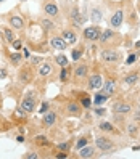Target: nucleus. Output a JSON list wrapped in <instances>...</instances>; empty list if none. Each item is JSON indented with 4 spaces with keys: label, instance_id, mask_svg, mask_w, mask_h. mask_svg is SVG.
Instances as JSON below:
<instances>
[{
    "label": "nucleus",
    "instance_id": "e433bc0d",
    "mask_svg": "<svg viewBox=\"0 0 140 159\" xmlns=\"http://www.w3.org/2000/svg\"><path fill=\"white\" fill-rule=\"evenodd\" d=\"M137 60H138V53H130L129 57L126 58L124 64H126V66H132V64H135Z\"/></svg>",
    "mask_w": 140,
    "mask_h": 159
},
{
    "label": "nucleus",
    "instance_id": "4be33fe9",
    "mask_svg": "<svg viewBox=\"0 0 140 159\" xmlns=\"http://www.w3.org/2000/svg\"><path fill=\"white\" fill-rule=\"evenodd\" d=\"M8 24H10V27L12 29H15V31H23L24 29V20H23V16H20V15H16V13H12V15H8Z\"/></svg>",
    "mask_w": 140,
    "mask_h": 159
},
{
    "label": "nucleus",
    "instance_id": "c85d7f7f",
    "mask_svg": "<svg viewBox=\"0 0 140 159\" xmlns=\"http://www.w3.org/2000/svg\"><path fill=\"white\" fill-rule=\"evenodd\" d=\"M71 76H72V72H71L69 64H68V66H64V68H60L58 79H60L61 84H69V82H71Z\"/></svg>",
    "mask_w": 140,
    "mask_h": 159
},
{
    "label": "nucleus",
    "instance_id": "f704fd0d",
    "mask_svg": "<svg viewBox=\"0 0 140 159\" xmlns=\"http://www.w3.org/2000/svg\"><path fill=\"white\" fill-rule=\"evenodd\" d=\"M53 61H55V64H57V66H60V68H64V66H68V64H69L68 57H66V55H64L63 52H60L58 55H55Z\"/></svg>",
    "mask_w": 140,
    "mask_h": 159
},
{
    "label": "nucleus",
    "instance_id": "3c124183",
    "mask_svg": "<svg viewBox=\"0 0 140 159\" xmlns=\"http://www.w3.org/2000/svg\"><path fill=\"white\" fill-rule=\"evenodd\" d=\"M2 108H3V97L0 95V109H2Z\"/></svg>",
    "mask_w": 140,
    "mask_h": 159
},
{
    "label": "nucleus",
    "instance_id": "ea45409f",
    "mask_svg": "<svg viewBox=\"0 0 140 159\" xmlns=\"http://www.w3.org/2000/svg\"><path fill=\"white\" fill-rule=\"evenodd\" d=\"M40 154L39 153H34V151H27L23 154V159H39Z\"/></svg>",
    "mask_w": 140,
    "mask_h": 159
},
{
    "label": "nucleus",
    "instance_id": "f8f14e48",
    "mask_svg": "<svg viewBox=\"0 0 140 159\" xmlns=\"http://www.w3.org/2000/svg\"><path fill=\"white\" fill-rule=\"evenodd\" d=\"M55 61L52 60H44L39 66V71H37V79H39L42 84L52 80V76L55 74Z\"/></svg>",
    "mask_w": 140,
    "mask_h": 159
},
{
    "label": "nucleus",
    "instance_id": "9d476101",
    "mask_svg": "<svg viewBox=\"0 0 140 159\" xmlns=\"http://www.w3.org/2000/svg\"><path fill=\"white\" fill-rule=\"evenodd\" d=\"M37 101H39V97H37V93L29 90V92H26L23 98L20 100V109H23L26 114H32L35 108H37Z\"/></svg>",
    "mask_w": 140,
    "mask_h": 159
},
{
    "label": "nucleus",
    "instance_id": "a211bd4d",
    "mask_svg": "<svg viewBox=\"0 0 140 159\" xmlns=\"http://www.w3.org/2000/svg\"><path fill=\"white\" fill-rule=\"evenodd\" d=\"M50 47L53 50H58V52H64V50H68L69 48V45L66 43V40L63 39V37L60 34H52L50 37Z\"/></svg>",
    "mask_w": 140,
    "mask_h": 159
},
{
    "label": "nucleus",
    "instance_id": "2f4dec72",
    "mask_svg": "<svg viewBox=\"0 0 140 159\" xmlns=\"http://www.w3.org/2000/svg\"><path fill=\"white\" fill-rule=\"evenodd\" d=\"M84 53H86V47H84L82 43H79L77 47H74V48L71 50V58H72V61H74V63L79 61V60L82 58Z\"/></svg>",
    "mask_w": 140,
    "mask_h": 159
},
{
    "label": "nucleus",
    "instance_id": "09e8293b",
    "mask_svg": "<svg viewBox=\"0 0 140 159\" xmlns=\"http://www.w3.org/2000/svg\"><path fill=\"white\" fill-rule=\"evenodd\" d=\"M134 48H135V50H137V52H140V40H138V42H135V43H134Z\"/></svg>",
    "mask_w": 140,
    "mask_h": 159
},
{
    "label": "nucleus",
    "instance_id": "9b49d317",
    "mask_svg": "<svg viewBox=\"0 0 140 159\" xmlns=\"http://www.w3.org/2000/svg\"><path fill=\"white\" fill-rule=\"evenodd\" d=\"M134 109H135L134 101H130L127 98H118V100L113 101V105H111V111H113V114L129 116Z\"/></svg>",
    "mask_w": 140,
    "mask_h": 159
},
{
    "label": "nucleus",
    "instance_id": "0eeeda50",
    "mask_svg": "<svg viewBox=\"0 0 140 159\" xmlns=\"http://www.w3.org/2000/svg\"><path fill=\"white\" fill-rule=\"evenodd\" d=\"M100 61L105 63L106 66L118 68L123 63V52L119 48H101L100 52Z\"/></svg>",
    "mask_w": 140,
    "mask_h": 159
},
{
    "label": "nucleus",
    "instance_id": "de8ad7c7",
    "mask_svg": "<svg viewBox=\"0 0 140 159\" xmlns=\"http://www.w3.org/2000/svg\"><path fill=\"white\" fill-rule=\"evenodd\" d=\"M135 11H137V15H138V18H140V0H137V5H135Z\"/></svg>",
    "mask_w": 140,
    "mask_h": 159
},
{
    "label": "nucleus",
    "instance_id": "aec40b11",
    "mask_svg": "<svg viewBox=\"0 0 140 159\" xmlns=\"http://www.w3.org/2000/svg\"><path fill=\"white\" fill-rule=\"evenodd\" d=\"M76 156L79 159H92V157H97V148L95 145H86V146H82L81 149H77L76 151Z\"/></svg>",
    "mask_w": 140,
    "mask_h": 159
},
{
    "label": "nucleus",
    "instance_id": "1a4fd4ad",
    "mask_svg": "<svg viewBox=\"0 0 140 159\" xmlns=\"http://www.w3.org/2000/svg\"><path fill=\"white\" fill-rule=\"evenodd\" d=\"M16 77H18V84L26 87V85H29V84L34 82V79L37 77V72H35V69L31 63H26V64H21L20 66Z\"/></svg>",
    "mask_w": 140,
    "mask_h": 159
},
{
    "label": "nucleus",
    "instance_id": "7ed1b4c3",
    "mask_svg": "<svg viewBox=\"0 0 140 159\" xmlns=\"http://www.w3.org/2000/svg\"><path fill=\"white\" fill-rule=\"evenodd\" d=\"M89 72H90V63L86 61V60H79L76 61V66H74V71H72V82L74 85L77 87H86L87 84V79H89Z\"/></svg>",
    "mask_w": 140,
    "mask_h": 159
},
{
    "label": "nucleus",
    "instance_id": "ddd939ff",
    "mask_svg": "<svg viewBox=\"0 0 140 159\" xmlns=\"http://www.w3.org/2000/svg\"><path fill=\"white\" fill-rule=\"evenodd\" d=\"M42 11L45 16L52 18L53 21H60L61 18V11H60V7L57 3V0H44L42 2Z\"/></svg>",
    "mask_w": 140,
    "mask_h": 159
},
{
    "label": "nucleus",
    "instance_id": "c9c22d12",
    "mask_svg": "<svg viewBox=\"0 0 140 159\" xmlns=\"http://www.w3.org/2000/svg\"><path fill=\"white\" fill-rule=\"evenodd\" d=\"M71 146H72V140H66V142H63V143H58L57 148H58V151H71Z\"/></svg>",
    "mask_w": 140,
    "mask_h": 159
},
{
    "label": "nucleus",
    "instance_id": "412c9836",
    "mask_svg": "<svg viewBox=\"0 0 140 159\" xmlns=\"http://www.w3.org/2000/svg\"><path fill=\"white\" fill-rule=\"evenodd\" d=\"M57 122H58V114L55 113V111H45L44 113V116H42V125H44V129H52V127H55L57 125Z\"/></svg>",
    "mask_w": 140,
    "mask_h": 159
},
{
    "label": "nucleus",
    "instance_id": "a878e982",
    "mask_svg": "<svg viewBox=\"0 0 140 159\" xmlns=\"http://www.w3.org/2000/svg\"><path fill=\"white\" fill-rule=\"evenodd\" d=\"M39 23H40V27L44 29V32H52V31L57 29V24H55V21L52 20V18H49V16L39 18Z\"/></svg>",
    "mask_w": 140,
    "mask_h": 159
},
{
    "label": "nucleus",
    "instance_id": "8fccbe9b",
    "mask_svg": "<svg viewBox=\"0 0 140 159\" xmlns=\"http://www.w3.org/2000/svg\"><path fill=\"white\" fill-rule=\"evenodd\" d=\"M16 140H18L20 143H23V142H24V137H23V135H18V137H16Z\"/></svg>",
    "mask_w": 140,
    "mask_h": 159
},
{
    "label": "nucleus",
    "instance_id": "a19ab883",
    "mask_svg": "<svg viewBox=\"0 0 140 159\" xmlns=\"http://www.w3.org/2000/svg\"><path fill=\"white\" fill-rule=\"evenodd\" d=\"M42 61H44L42 57H31L29 58V63L32 64V66H39V63H42Z\"/></svg>",
    "mask_w": 140,
    "mask_h": 159
},
{
    "label": "nucleus",
    "instance_id": "c756f323",
    "mask_svg": "<svg viewBox=\"0 0 140 159\" xmlns=\"http://www.w3.org/2000/svg\"><path fill=\"white\" fill-rule=\"evenodd\" d=\"M8 60H10V64L12 66H15V68H20L21 64H23V60H24V57H23V53H20V52H13V53H10V57H8Z\"/></svg>",
    "mask_w": 140,
    "mask_h": 159
},
{
    "label": "nucleus",
    "instance_id": "49530a36",
    "mask_svg": "<svg viewBox=\"0 0 140 159\" xmlns=\"http://www.w3.org/2000/svg\"><path fill=\"white\" fill-rule=\"evenodd\" d=\"M68 156H69L68 151H58L57 154H55V157H68Z\"/></svg>",
    "mask_w": 140,
    "mask_h": 159
},
{
    "label": "nucleus",
    "instance_id": "393cba45",
    "mask_svg": "<svg viewBox=\"0 0 140 159\" xmlns=\"http://www.w3.org/2000/svg\"><path fill=\"white\" fill-rule=\"evenodd\" d=\"M89 16H90V21H92L93 24H100L101 21H103V11H101V8H100L98 5L90 7Z\"/></svg>",
    "mask_w": 140,
    "mask_h": 159
},
{
    "label": "nucleus",
    "instance_id": "79ce46f5",
    "mask_svg": "<svg viewBox=\"0 0 140 159\" xmlns=\"http://www.w3.org/2000/svg\"><path fill=\"white\" fill-rule=\"evenodd\" d=\"M12 47H13V50L18 52V50H21V48H23V43H21L20 39H15V40L12 42Z\"/></svg>",
    "mask_w": 140,
    "mask_h": 159
},
{
    "label": "nucleus",
    "instance_id": "cd10ccee",
    "mask_svg": "<svg viewBox=\"0 0 140 159\" xmlns=\"http://www.w3.org/2000/svg\"><path fill=\"white\" fill-rule=\"evenodd\" d=\"M108 100H110V97H108V95H105V93L98 89V90H95V95H93L92 105H95V106H103Z\"/></svg>",
    "mask_w": 140,
    "mask_h": 159
},
{
    "label": "nucleus",
    "instance_id": "f03ea898",
    "mask_svg": "<svg viewBox=\"0 0 140 159\" xmlns=\"http://www.w3.org/2000/svg\"><path fill=\"white\" fill-rule=\"evenodd\" d=\"M124 42V35H121L119 31L111 29V27H106V29L101 31L98 43L101 48H119Z\"/></svg>",
    "mask_w": 140,
    "mask_h": 159
},
{
    "label": "nucleus",
    "instance_id": "58836bf2",
    "mask_svg": "<svg viewBox=\"0 0 140 159\" xmlns=\"http://www.w3.org/2000/svg\"><path fill=\"white\" fill-rule=\"evenodd\" d=\"M130 116H132V122L140 125V109H134L132 113H130Z\"/></svg>",
    "mask_w": 140,
    "mask_h": 159
},
{
    "label": "nucleus",
    "instance_id": "2eb2a0df",
    "mask_svg": "<svg viewBox=\"0 0 140 159\" xmlns=\"http://www.w3.org/2000/svg\"><path fill=\"white\" fill-rule=\"evenodd\" d=\"M100 34H101V27L98 24H92V26H87L82 29V39L86 42L95 43L100 39Z\"/></svg>",
    "mask_w": 140,
    "mask_h": 159
},
{
    "label": "nucleus",
    "instance_id": "bb28decb",
    "mask_svg": "<svg viewBox=\"0 0 140 159\" xmlns=\"http://www.w3.org/2000/svg\"><path fill=\"white\" fill-rule=\"evenodd\" d=\"M32 145L37 148H49V146H52V140L45 135H35L32 138Z\"/></svg>",
    "mask_w": 140,
    "mask_h": 159
},
{
    "label": "nucleus",
    "instance_id": "6e6552de",
    "mask_svg": "<svg viewBox=\"0 0 140 159\" xmlns=\"http://www.w3.org/2000/svg\"><path fill=\"white\" fill-rule=\"evenodd\" d=\"M61 113L66 117H82L84 116V108L76 98H66L61 105Z\"/></svg>",
    "mask_w": 140,
    "mask_h": 159
},
{
    "label": "nucleus",
    "instance_id": "7c9ffc66",
    "mask_svg": "<svg viewBox=\"0 0 140 159\" xmlns=\"http://www.w3.org/2000/svg\"><path fill=\"white\" fill-rule=\"evenodd\" d=\"M126 132L129 134V137L137 138V137H138V134H140V125L130 120V122H127V124H126Z\"/></svg>",
    "mask_w": 140,
    "mask_h": 159
},
{
    "label": "nucleus",
    "instance_id": "39448f33",
    "mask_svg": "<svg viewBox=\"0 0 140 159\" xmlns=\"http://www.w3.org/2000/svg\"><path fill=\"white\" fill-rule=\"evenodd\" d=\"M64 8V7H63ZM64 11H66V18L69 24L74 27V29H82V24L86 21V16H82L81 10H79V5L77 3H68L66 8H64Z\"/></svg>",
    "mask_w": 140,
    "mask_h": 159
},
{
    "label": "nucleus",
    "instance_id": "37998d69",
    "mask_svg": "<svg viewBox=\"0 0 140 159\" xmlns=\"http://www.w3.org/2000/svg\"><path fill=\"white\" fill-rule=\"evenodd\" d=\"M49 108H50V103H49V101H44L42 106L39 108V114H44L45 111H49Z\"/></svg>",
    "mask_w": 140,
    "mask_h": 159
},
{
    "label": "nucleus",
    "instance_id": "423d86ee",
    "mask_svg": "<svg viewBox=\"0 0 140 159\" xmlns=\"http://www.w3.org/2000/svg\"><path fill=\"white\" fill-rule=\"evenodd\" d=\"M95 148L97 151L103 153V154H111L118 151V145L113 138H111V135H106V134H100L95 137Z\"/></svg>",
    "mask_w": 140,
    "mask_h": 159
},
{
    "label": "nucleus",
    "instance_id": "473e14b6",
    "mask_svg": "<svg viewBox=\"0 0 140 159\" xmlns=\"http://www.w3.org/2000/svg\"><path fill=\"white\" fill-rule=\"evenodd\" d=\"M2 34H3V37H5V40L12 45V42L15 40V39H18L16 37V34H15V29H12L10 26H3L2 27Z\"/></svg>",
    "mask_w": 140,
    "mask_h": 159
},
{
    "label": "nucleus",
    "instance_id": "5701e85b",
    "mask_svg": "<svg viewBox=\"0 0 140 159\" xmlns=\"http://www.w3.org/2000/svg\"><path fill=\"white\" fill-rule=\"evenodd\" d=\"M135 10L132 7H130V3L127 2V10H124V20L127 21L129 26H132V27H137V21H138V15L134 13Z\"/></svg>",
    "mask_w": 140,
    "mask_h": 159
},
{
    "label": "nucleus",
    "instance_id": "f3484780",
    "mask_svg": "<svg viewBox=\"0 0 140 159\" xmlns=\"http://www.w3.org/2000/svg\"><path fill=\"white\" fill-rule=\"evenodd\" d=\"M97 129L100 130L101 134H106V135H113V137H121L123 135L121 129L118 125H114L113 122H110V120H100Z\"/></svg>",
    "mask_w": 140,
    "mask_h": 159
},
{
    "label": "nucleus",
    "instance_id": "4468645a",
    "mask_svg": "<svg viewBox=\"0 0 140 159\" xmlns=\"http://www.w3.org/2000/svg\"><path fill=\"white\" fill-rule=\"evenodd\" d=\"M108 24L111 29H116V31L121 29V26L124 24V7L123 5L111 10V15L108 18Z\"/></svg>",
    "mask_w": 140,
    "mask_h": 159
},
{
    "label": "nucleus",
    "instance_id": "20e7f679",
    "mask_svg": "<svg viewBox=\"0 0 140 159\" xmlns=\"http://www.w3.org/2000/svg\"><path fill=\"white\" fill-rule=\"evenodd\" d=\"M101 84H103V68H101L98 63H93V64H90V72H89L86 89L89 92L98 90L101 87Z\"/></svg>",
    "mask_w": 140,
    "mask_h": 159
},
{
    "label": "nucleus",
    "instance_id": "603ef678",
    "mask_svg": "<svg viewBox=\"0 0 140 159\" xmlns=\"http://www.w3.org/2000/svg\"><path fill=\"white\" fill-rule=\"evenodd\" d=\"M132 149H134V151H140V146H134Z\"/></svg>",
    "mask_w": 140,
    "mask_h": 159
},
{
    "label": "nucleus",
    "instance_id": "c03bdc74",
    "mask_svg": "<svg viewBox=\"0 0 140 159\" xmlns=\"http://www.w3.org/2000/svg\"><path fill=\"white\" fill-rule=\"evenodd\" d=\"M8 77V69L7 68H0V80H5Z\"/></svg>",
    "mask_w": 140,
    "mask_h": 159
},
{
    "label": "nucleus",
    "instance_id": "b1692460",
    "mask_svg": "<svg viewBox=\"0 0 140 159\" xmlns=\"http://www.w3.org/2000/svg\"><path fill=\"white\" fill-rule=\"evenodd\" d=\"M74 95H76V100L81 103V106H82L84 109H90V106H92L90 93H87V92H76Z\"/></svg>",
    "mask_w": 140,
    "mask_h": 159
},
{
    "label": "nucleus",
    "instance_id": "4c0bfd02",
    "mask_svg": "<svg viewBox=\"0 0 140 159\" xmlns=\"http://www.w3.org/2000/svg\"><path fill=\"white\" fill-rule=\"evenodd\" d=\"M93 113H95L97 117H105L106 116V109L101 108V106H95V108H93Z\"/></svg>",
    "mask_w": 140,
    "mask_h": 159
},
{
    "label": "nucleus",
    "instance_id": "6ab92c4d",
    "mask_svg": "<svg viewBox=\"0 0 140 159\" xmlns=\"http://www.w3.org/2000/svg\"><path fill=\"white\" fill-rule=\"evenodd\" d=\"M64 40H66L68 45H74L77 42V29H74L72 26H68V27H64V29H61V34H60Z\"/></svg>",
    "mask_w": 140,
    "mask_h": 159
},
{
    "label": "nucleus",
    "instance_id": "72a5a7b5",
    "mask_svg": "<svg viewBox=\"0 0 140 159\" xmlns=\"http://www.w3.org/2000/svg\"><path fill=\"white\" fill-rule=\"evenodd\" d=\"M90 140H92V134L89 132V134H84L82 137H79L77 138V142H76V145H74V149H81L82 146H86V145H89L90 143Z\"/></svg>",
    "mask_w": 140,
    "mask_h": 159
},
{
    "label": "nucleus",
    "instance_id": "a18cd8bd",
    "mask_svg": "<svg viewBox=\"0 0 140 159\" xmlns=\"http://www.w3.org/2000/svg\"><path fill=\"white\" fill-rule=\"evenodd\" d=\"M23 50V57L26 58V60H29L31 58V52H29V48H26V47H24V48H21Z\"/></svg>",
    "mask_w": 140,
    "mask_h": 159
},
{
    "label": "nucleus",
    "instance_id": "f257e3e1",
    "mask_svg": "<svg viewBox=\"0 0 140 159\" xmlns=\"http://www.w3.org/2000/svg\"><path fill=\"white\" fill-rule=\"evenodd\" d=\"M105 79H103V84H101L100 90L108 95L110 98L114 97L116 93L119 92V87H121V76H118V68L114 66H110L106 71H105Z\"/></svg>",
    "mask_w": 140,
    "mask_h": 159
},
{
    "label": "nucleus",
    "instance_id": "864d4df0",
    "mask_svg": "<svg viewBox=\"0 0 140 159\" xmlns=\"http://www.w3.org/2000/svg\"><path fill=\"white\" fill-rule=\"evenodd\" d=\"M0 2H5V0H0Z\"/></svg>",
    "mask_w": 140,
    "mask_h": 159
},
{
    "label": "nucleus",
    "instance_id": "dca6fc26",
    "mask_svg": "<svg viewBox=\"0 0 140 159\" xmlns=\"http://www.w3.org/2000/svg\"><path fill=\"white\" fill-rule=\"evenodd\" d=\"M138 80H140V68H132L121 76V84L129 87H134Z\"/></svg>",
    "mask_w": 140,
    "mask_h": 159
}]
</instances>
